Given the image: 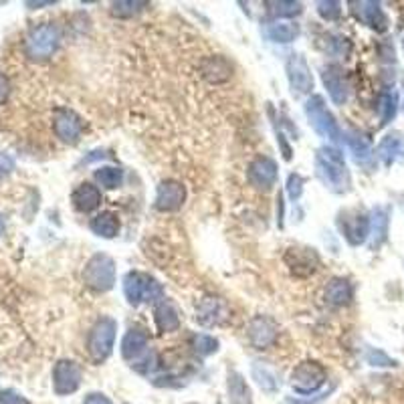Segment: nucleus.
Segmentation results:
<instances>
[{
    "mask_svg": "<svg viewBox=\"0 0 404 404\" xmlns=\"http://www.w3.org/2000/svg\"><path fill=\"white\" fill-rule=\"evenodd\" d=\"M306 116H308L311 128L315 130V134H320L329 142L342 140V130L334 114L326 107V101L322 96H311L306 101Z\"/></svg>",
    "mask_w": 404,
    "mask_h": 404,
    "instance_id": "nucleus-6",
    "label": "nucleus"
},
{
    "mask_svg": "<svg viewBox=\"0 0 404 404\" xmlns=\"http://www.w3.org/2000/svg\"><path fill=\"white\" fill-rule=\"evenodd\" d=\"M154 320L158 329L162 334H168L180 327V315H178V309L174 308L172 301H168L166 297L160 299L154 308Z\"/></svg>",
    "mask_w": 404,
    "mask_h": 404,
    "instance_id": "nucleus-19",
    "label": "nucleus"
},
{
    "mask_svg": "<svg viewBox=\"0 0 404 404\" xmlns=\"http://www.w3.org/2000/svg\"><path fill=\"white\" fill-rule=\"evenodd\" d=\"M83 283L97 293H105L116 283V263L110 255L97 253L93 255L85 269H83Z\"/></svg>",
    "mask_w": 404,
    "mask_h": 404,
    "instance_id": "nucleus-5",
    "label": "nucleus"
},
{
    "mask_svg": "<svg viewBox=\"0 0 404 404\" xmlns=\"http://www.w3.org/2000/svg\"><path fill=\"white\" fill-rule=\"evenodd\" d=\"M250 376H253V380L259 384V388L265 390V392H277L279 386H281L277 372H275L269 364H263V362H253V366H250Z\"/></svg>",
    "mask_w": 404,
    "mask_h": 404,
    "instance_id": "nucleus-24",
    "label": "nucleus"
},
{
    "mask_svg": "<svg viewBox=\"0 0 404 404\" xmlns=\"http://www.w3.org/2000/svg\"><path fill=\"white\" fill-rule=\"evenodd\" d=\"M346 144H347V148H350V152H352V156H354V160H356V164H360V166H368V168L374 164L372 146H370V142L366 140L364 135L347 134Z\"/></svg>",
    "mask_w": 404,
    "mask_h": 404,
    "instance_id": "nucleus-25",
    "label": "nucleus"
},
{
    "mask_svg": "<svg viewBox=\"0 0 404 404\" xmlns=\"http://www.w3.org/2000/svg\"><path fill=\"white\" fill-rule=\"evenodd\" d=\"M148 350V334L142 327H132L121 340V356L128 362H140Z\"/></svg>",
    "mask_w": 404,
    "mask_h": 404,
    "instance_id": "nucleus-15",
    "label": "nucleus"
},
{
    "mask_svg": "<svg viewBox=\"0 0 404 404\" xmlns=\"http://www.w3.org/2000/svg\"><path fill=\"white\" fill-rule=\"evenodd\" d=\"M124 295L132 306L150 304V301L158 304L160 299H164L162 285L156 281L154 277H150L148 273H142V271H130L124 277Z\"/></svg>",
    "mask_w": 404,
    "mask_h": 404,
    "instance_id": "nucleus-2",
    "label": "nucleus"
},
{
    "mask_svg": "<svg viewBox=\"0 0 404 404\" xmlns=\"http://www.w3.org/2000/svg\"><path fill=\"white\" fill-rule=\"evenodd\" d=\"M227 392H229L231 404H253V392L247 380L243 378V374L234 370L227 376Z\"/></svg>",
    "mask_w": 404,
    "mask_h": 404,
    "instance_id": "nucleus-22",
    "label": "nucleus"
},
{
    "mask_svg": "<svg viewBox=\"0 0 404 404\" xmlns=\"http://www.w3.org/2000/svg\"><path fill=\"white\" fill-rule=\"evenodd\" d=\"M352 13L356 15V19L362 20L364 24H368L370 29L374 31H386V15L382 13L380 4L378 2H368V0H362V2H352Z\"/></svg>",
    "mask_w": 404,
    "mask_h": 404,
    "instance_id": "nucleus-16",
    "label": "nucleus"
},
{
    "mask_svg": "<svg viewBox=\"0 0 404 404\" xmlns=\"http://www.w3.org/2000/svg\"><path fill=\"white\" fill-rule=\"evenodd\" d=\"M8 93H10V83L4 75H0V105L8 99Z\"/></svg>",
    "mask_w": 404,
    "mask_h": 404,
    "instance_id": "nucleus-40",
    "label": "nucleus"
},
{
    "mask_svg": "<svg viewBox=\"0 0 404 404\" xmlns=\"http://www.w3.org/2000/svg\"><path fill=\"white\" fill-rule=\"evenodd\" d=\"M287 194L291 200H297V198L304 194V178H301L299 174H289Z\"/></svg>",
    "mask_w": 404,
    "mask_h": 404,
    "instance_id": "nucleus-36",
    "label": "nucleus"
},
{
    "mask_svg": "<svg viewBox=\"0 0 404 404\" xmlns=\"http://www.w3.org/2000/svg\"><path fill=\"white\" fill-rule=\"evenodd\" d=\"M184 200H186L184 186L176 180H166L156 190L154 207L160 212H174L184 204Z\"/></svg>",
    "mask_w": 404,
    "mask_h": 404,
    "instance_id": "nucleus-12",
    "label": "nucleus"
},
{
    "mask_svg": "<svg viewBox=\"0 0 404 404\" xmlns=\"http://www.w3.org/2000/svg\"><path fill=\"white\" fill-rule=\"evenodd\" d=\"M4 231V220H2V216H0V234Z\"/></svg>",
    "mask_w": 404,
    "mask_h": 404,
    "instance_id": "nucleus-42",
    "label": "nucleus"
},
{
    "mask_svg": "<svg viewBox=\"0 0 404 404\" xmlns=\"http://www.w3.org/2000/svg\"><path fill=\"white\" fill-rule=\"evenodd\" d=\"M91 231L96 232L97 237L103 239H114L119 232V220L114 212H101L97 214L96 218L91 220Z\"/></svg>",
    "mask_w": 404,
    "mask_h": 404,
    "instance_id": "nucleus-28",
    "label": "nucleus"
},
{
    "mask_svg": "<svg viewBox=\"0 0 404 404\" xmlns=\"http://www.w3.org/2000/svg\"><path fill=\"white\" fill-rule=\"evenodd\" d=\"M342 4L340 2H334V0H324L317 4V13L324 20H336L342 15Z\"/></svg>",
    "mask_w": 404,
    "mask_h": 404,
    "instance_id": "nucleus-35",
    "label": "nucleus"
},
{
    "mask_svg": "<svg viewBox=\"0 0 404 404\" xmlns=\"http://www.w3.org/2000/svg\"><path fill=\"white\" fill-rule=\"evenodd\" d=\"M83 404H114V403H112L105 394H101V392H91V394L85 396Z\"/></svg>",
    "mask_w": 404,
    "mask_h": 404,
    "instance_id": "nucleus-39",
    "label": "nucleus"
},
{
    "mask_svg": "<svg viewBox=\"0 0 404 404\" xmlns=\"http://www.w3.org/2000/svg\"><path fill=\"white\" fill-rule=\"evenodd\" d=\"M324 295H326V301L329 306H346V304H350L352 295H354V289H352L347 279L336 277L327 283Z\"/></svg>",
    "mask_w": 404,
    "mask_h": 404,
    "instance_id": "nucleus-26",
    "label": "nucleus"
},
{
    "mask_svg": "<svg viewBox=\"0 0 404 404\" xmlns=\"http://www.w3.org/2000/svg\"><path fill=\"white\" fill-rule=\"evenodd\" d=\"M148 6V2H140V0H121V2H114L112 4V15L117 19H130L137 13H142Z\"/></svg>",
    "mask_w": 404,
    "mask_h": 404,
    "instance_id": "nucleus-31",
    "label": "nucleus"
},
{
    "mask_svg": "<svg viewBox=\"0 0 404 404\" xmlns=\"http://www.w3.org/2000/svg\"><path fill=\"white\" fill-rule=\"evenodd\" d=\"M378 114H380V124L386 126L392 117L396 116V96L394 93H382L378 101Z\"/></svg>",
    "mask_w": 404,
    "mask_h": 404,
    "instance_id": "nucleus-33",
    "label": "nucleus"
},
{
    "mask_svg": "<svg viewBox=\"0 0 404 404\" xmlns=\"http://www.w3.org/2000/svg\"><path fill=\"white\" fill-rule=\"evenodd\" d=\"M96 180L99 186L114 190L117 186H121V182H124V170L116 168V166H103L96 172Z\"/></svg>",
    "mask_w": 404,
    "mask_h": 404,
    "instance_id": "nucleus-30",
    "label": "nucleus"
},
{
    "mask_svg": "<svg viewBox=\"0 0 404 404\" xmlns=\"http://www.w3.org/2000/svg\"><path fill=\"white\" fill-rule=\"evenodd\" d=\"M13 170H15V162H13V158L6 154H0V180H2L4 176H8Z\"/></svg>",
    "mask_w": 404,
    "mask_h": 404,
    "instance_id": "nucleus-38",
    "label": "nucleus"
},
{
    "mask_svg": "<svg viewBox=\"0 0 404 404\" xmlns=\"http://www.w3.org/2000/svg\"><path fill=\"white\" fill-rule=\"evenodd\" d=\"M265 37L273 43L287 45L299 37V27L295 22H273L265 29Z\"/></svg>",
    "mask_w": 404,
    "mask_h": 404,
    "instance_id": "nucleus-27",
    "label": "nucleus"
},
{
    "mask_svg": "<svg viewBox=\"0 0 404 404\" xmlns=\"http://www.w3.org/2000/svg\"><path fill=\"white\" fill-rule=\"evenodd\" d=\"M315 174L322 180V184L331 193L344 194L352 186V176L344 162V154L334 146H324L317 150Z\"/></svg>",
    "mask_w": 404,
    "mask_h": 404,
    "instance_id": "nucleus-1",
    "label": "nucleus"
},
{
    "mask_svg": "<svg viewBox=\"0 0 404 404\" xmlns=\"http://www.w3.org/2000/svg\"><path fill=\"white\" fill-rule=\"evenodd\" d=\"M376 156L384 162L386 166L394 164L398 158H404V135L394 132V134H388L386 137H382V142L378 144Z\"/></svg>",
    "mask_w": 404,
    "mask_h": 404,
    "instance_id": "nucleus-21",
    "label": "nucleus"
},
{
    "mask_svg": "<svg viewBox=\"0 0 404 404\" xmlns=\"http://www.w3.org/2000/svg\"><path fill=\"white\" fill-rule=\"evenodd\" d=\"M0 404H31L15 390H0Z\"/></svg>",
    "mask_w": 404,
    "mask_h": 404,
    "instance_id": "nucleus-37",
    "label": "nucleus"
},
{
    "mask_svg": "<svg viewBox=\"0 0 404 404\" xmlns=\"http://www.w3.org/2000/svg\"><path fill=\"white\" fill-rule=\"evenodd\" d=\"M116 331L117 322L114 317H101L96 326L91 327L89 340H87V352L96 364L105 362L112 356L114 344H116Z\"/></svg>",
    "mask_w": 404,
    "mask_h": 404,
    "instance_id": "nucleus-4",
    "label": "nucleus"
},
{
    "mask_svg": "<svg viewBox=\"0 0 404 404\" xmlns=\"http://www.w3.org/2000/svg\"><path fill=\"white\" fill-rule=\"evenodd\" d=\"M277 336H279V327L271 317H265V315L253 317L247 327V338H249L250 346L257 350H267L271 344H275Z\"/></svg>",
    "mask_w": 404,
    "mask_h": 404,
    "instance_id": "nucleus-11",
    "label": "nucleus"
},
{
    "mask_svg": "<svg viewBox=\"0 0 404 404\" xmlns=\"http://www.w3.org/2000/svg\"><path fill=\"white\" fill-rule=\"evenodd\" d=\"M285 71H287L289 87L293 96H308L313 89V75L309 69L308 61L301 53H291L285 63Z\"/></svg>",
    "mask_w": 404,
    "mask_h": 404,
    "instance_id": "nucleus-8",
    "label": "nucleus"
},
{
    "mask_svg": "<svg viewBox=\"0 0 404 404\" xmlns=\"http://www.w3.org/2000/svg\"><path fill=\"white\" fill-rule=\"evenodd\" d=\"M61 33L53 22H45L35 27L24 40V53L33 61H45L53 57V53L59 49Z\"/></svg>",
    "mask_w": 404,
    "mask_h": 404,
    "instance_id": "nucleus-3",
    "label": "nucleus"
},
{
    "mask_svg": "<svg viewBox=\"0 0 404 404\" xmlns=\"http://www.w3.org/2000/svg\"><path fill=\"white\" fill-rule=\"evenodd\" d=\"M322 79H324V85H326L327 93L331 97L334 103L342 105L347 99V93H350V87H347L346 77L342 75L340 69L336 67H326L324 73H322Z\"/></svg>",
    "mask_w": 404,
    "mask_h": 404,
    "instance_id": "nucleus-17",
    "label": "nucleus"
},
{
    "mask_svg": "<svg viewBox=\"0 0 404 404\" xmlns=\"http://www.w3.org/2000/svg\"><path fill=\"white\" fill-rule=\"evenodd\" d=\"M216 404H220V403H216Z\"/></svg>",
    "mask_w": 404,
    "mask_h": 404,
    "instance_id": "nucleus-43",
    "label": "nucleus"
},
{
    "mask_svg": "<svg viewBox=\"0 0 404 404\" xmlns=\"http://www.w3.org/2000/svg\"><path fill=\"white\" fill-rule=\"evenodd\" d=\"M71 200H73V207L79 212H93L101 204V193L93 184L83 182V184H79L77 188L73 190Z\"/></svg>",
    "mask_w": 404,
    "mask_h": 404,
    "instance_id": "nucleus-20",
    "label": "nucleus"
},
{
    "mask_svg": "<svg viewBox=\"0 0 404 404\" xmlns=\"http://www.w3.org/2000/svg\"><path fill=\"white\" fill-rule=\"evenodd\" d=\"M388 234V211L378 207L370 214V249H378Z\"/></svg>",
    "mask_w": 404,
    "mask_h": 404,
    "instance_id": "nucleus-23",
    "label": "nucleus"
},
{
    "mask_svg": "<svg viewBox=\"0 0 404 404\" xmlns=\"http://www.w3.org/2000/svg\"><path fill=\"white\" fill-rule=\"evenodd\" d=\"M338 229L350 245L358 247L370 237V218L360 211H344L338 216Z\"/></svg>",
    "mask_w": 404,
    "mask_h": 404,
    "instance_id": "nucleus-9",
    "label": "nucleus"
},
{
    "mask_svg": "<svg viewBox=\"0 0 404 404\" xmlns=\"http://www.w3.org/2000/svg\"><path fill=\"white\" fill-rule=\"evenodd\" d=\"M366 362L370 366H378V368H394V366H396V360H392L390 356H386L382 350H368Z\"/></svg>",
    "mask_w": 404,
    "mask_h": 404,
    "instance_id": "nucleus-34",
    "label": "nucleus"
},
{
    "mask_svg": "<svg viewBox=\"0 0 404 404\" xmlns=\"http://www.w3.org/2000/svg\"><path fill=\"white\" fill-rule=\"evenodd\" d=\"M81 386V368L73 360H59L53 368V388L59 396L77 392Z\"/></svg>",
    "mask_w": 404,
    "mask_h": 404,
    "instance_id": "nucleus-10",
    "label": "nucleus"
},
{
    "mask_svg": "<svg viewBox=\"0 0 404 404\" xmlns=\"http://www.w3.org/2000/svg\"><path fill=\"white\" fill-rule=\"evenodd\" d=\"M327 370L315 360H306L291 372V386L299 394H313L326 384Z\"/></svg>",
    "mask_w": 404,
    "mask_h": 404,
    "instance_id": "nucleus-7",
    "label": "nucleus"
},
{
    "mask_svg": "<svg viewBox=\"0 0 404 404\" xmlns=\"http://www.w3.org/2000/svg\"><path fill=\"white\" fill-rule=\"evenodd\" d=\"M193 347L198 356H211L218 350V340L209 334H196L193 338Z\"/></svg>",
    "mask_w": 404,
    "mask_h": 404,
    "instance_id": "nucleus-32",
    "label": "nucleus"
},
{
    "mask_svg": "<svg viewBox=\"0 0 404 404\" xmlns=\"http://www.w3.org/2000/svg\"><path fill=\"white\" fill-rule=\"evenodd\" d=\"M53 2H29V6H49Z\"/></svg>",
    "mask_w": 404,
    "mask_h": 404,
    "instance_id": "nucleus-41",
    "label": "nucleus"
},
{
    "mask_svg": "<svg viewBox=\"0 0 404 404\" xmlns=\"http://www.w3.org/2000/svg\"><path fill=\"white\" fill-rule=\"evenodd\" d=\"M53 128H55V134L61 142L65 144H75L81 132H83V121L81 117L71 112V110H59L55 114V121H53Z\"/></svg>",
    "mask_w": 404,
    "mask_h": 404,
    "instance_id": "nucleus-14",
    "label": "nucleus"
},
{
    "mask_svg": "<svg viewBox=\"0 0 404 404\" xmlns=\"http://www.w3.org/2000/svg\"><path fill=\"white\" fill-rule=\"evenodd\" d=\"M269 6V15L275 19H283V17H297L304 13V4L301 2H293V0H279V2H267Z\"/></svg>",
    "mask_w": 404,
    "mask_h": 404,
    "instance_id": "nucleus-29",
    "label": "nucleus"
},
{
    "mask_svg": "<svg viewBox=\"0 0 404 404\" xmlns=\"http://www.w3.org/2000/svg\"><path fill=\"white\" fill-rule=\"evenodd\" d=\"M225 304L216 297H204L196 308V322L202 326H214L225 320Z\"/></svg>",
    "mask_w": 404,
    "mask_h": 404,
    "instance_id": "nucleus-18",
    "label": "nucleus"
},
{
    "mask_svg": "<svg viewBox=\"0 0 404 404\" xmlns=\"http://www.w3.org/2000/svg\"><path fill=\"white\" fill-rule=\"evenodd\" d=\"M247 176H249V182L255 188L269 190L277 180V164L267 156H259L249 164Z\"/></svg>",
    "mask_w": 404,
    "mask_h": 404,
    "instance_id": "nucleus-13",
    "label": "nucleus"
}]
</instances>
